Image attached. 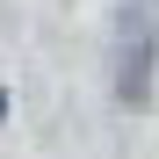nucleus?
Listing matches in <instances>:
<instances>
[{
  "instance_id": "1",
  "label": "nucleus",
  "mask_w": 159,
  "mask_h": 159,
  "mask_svg": "<svg viewBox=\"0 0 159 159\" xmlns=\"http://www.w3.org/2000/svg\"><path fill=\"white\" fill-rule=\"evenodd\" d=\"M0 116H7V94H0Z\"/></svg>"
}]
</instances>
